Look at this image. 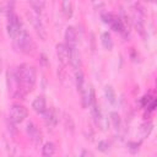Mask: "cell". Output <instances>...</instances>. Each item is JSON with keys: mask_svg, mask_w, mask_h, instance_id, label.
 Instances as JSON below:
<instances>
[{"mask_svg": "<svg viewBox=\"0 0 157 157\" xmlns=\"http://www.w3.org/2000/svg\"><path fill=\"white\" fill-rule=\"evenodd\" d=\"M21 91L25 93V92H28V91H32L34 83H36V78H37V75H36V70L33 66H29V65H21L16 72L13 74Z\"/></svg>", "mask_w": 157, "mask_h": 157, "instance_id": "obj_1", "label": "cell"}, {"mask_svg": "<svg viewBox=\"0 0 157 157\" xmlns=\"http://www.w3.org/2000/svg\"><path fill=\"white\" fill-rule=\"evenodd\" d=\"M13 39H15V45H16V48H17L21 53L28 54L29 52H32L34 44H33V40H32L31 36H29L25 29H21L20 33H18Z\"/></svg>", "mask_w": 157, "mask_h": 157, "instance_id": "obj_2", "label": "cell"}, {"mask_svg": "<svg viewBox=\"0 0 157 157\" xmlns=\"http://www.w3.org/2000/svg\"><path fill=\"white\" fill-rule=\"evenodd\" d=\"M26 16H27L28 21L32 23V26L34 27V29H36L37 34L39 36V38L44 40L45 37H47V34H45V31H44V27H43V23H42L39 16L36 12H33V11H27L26 12Z\"/></svg>", "mask_w": 157, "mask_h": 157, "instance_id": "obj_3", "label": "cell"}, {"mask_svg": "<svg viewBox=\"0 0 157 157\" xmlns=\"http://www.w3.org/2000/svg\"><path fill=\"white\" fill-rule=\"evenodd\" d=\"M20 28H21V23H20L17 15L15 12L10 11L9 16H7V33H9V36L13 39L20 33V31H21Z\"/></svg>", "mask_w": 157, "mask_h": 157, "instance_id": "obj_4", "label": "cell"}, {"mask_svg": "<svg viewBox=\"0 0 157 157\" xmlns=\"http://www.w3.org/2000/svg\"><path fill=\"white\" fill-rule=\"evenodd\" d=\"M27 109L21 104H13L10 108V120L13 124H18L27 118Z\"/></svg>", "mask_w": 157, "mask_h": 157, "instance_id": "obj_5", "label": "cell"}, {"mask_svg": "<svg viewBox=\"0 0 157 157\" xmlns=\"http://www.w3.org/2000/svg\"><path fill=\"white\" fill-rule=\"evenodd\" d=\"M69 47V63L74 69H78L81 65L80 53L77 49V45H67Z\"/></svg>", "mask_w": 157, "mask_h": 157, "instance_id": "obj_6", "label": "cell"}, {"mask_svg": "<svg viewBox=\"0 0 157 157\" xmlns=\"http://www.w3.org/2000/svg\"><path fill=\"white\" fill-rule=\"evenodd\" d=\"M56 54H58L59 61L63 65H66L69 63V47L65 43H59L56 45Z\"/></svg>", "mask_w": 157, "mask_h": 157, "instance_id": "obj_7", "label": "cell"}, {"mask_svg": "<svg viewBox=\"0 0 157 157\" xmlns=\"http://www.w3.org/2000/svg\"><path fill=\"white\" fill-rule=\"evenodd\" d=\"M43 114H44V120H45L48 126L54 128L58 124L59 118H58V113H56V110L54 108H50L49 110H45Z\"/></svg>", "mask_w": 157, "mask_h": 157, "instance_id": "obj_8", "label": "cell"}, {"mask_svg": "<svg viewBox=\"0 0 157 157\" xmlns=\"http://www.w3.org/2000/svg\"><path fill=\"white\" fill-rule=\"evenodd\" d=\"M32 108L34 109V112H37L38 114H43L47 110V103H45V98L43 96H38L33 103H32Z\"/></svg>", "mask_w": 157, "mask_h": 157, "instance_id": "obj_9", "label": "cell"}, {"mask_svg": "<svg viewBox=\"0 0 157 157\" xmlns=\"http://www.w3.org/2000/svg\"><path fill=\"white\" fill-rule=\"evenodd\" d=\"M27 134L29 135V137H31V140L33 142H36V144L40 142V132H39V130L37 129V126L32 121H29L27 124Z\"/></svg>", "mask_w": 157, "mask_h": 157, "instance_id": "obj_10", "label": "cell"}, {"mask_svg": "<svg viewBox=\"0 0 157 157\" xmlns=\"http://www.w3.org/2000/svg\"><path fill=\"white\" fill-rule=\"evenodd\" d=\"M65 39H66V45H76L77 42V33L76 29L71 26H69L65 31Z\"/></svg>", "mask_w": 157, "mask_h": 157, "instance_id": "obj_11", "label": "cell"}, {"mask_svg": "<svg viewBox=\"0 0 157 157\" xmlns=\"http://www.w3.org/2000/svg\"><path fill=\"white\" fill-rule=\"evenodd\" d=\"M101 42H102V45L104 47V49L112 50V48H113V40H112V37H110V34H109L108 32L102 33V36H101Z\"/></svg>", "mask_w": 157, "mask_h": 157, "instance_id": "obj_12", "label": "cell"}, {"mask_svg": "<svg viewBox=\"0 0 157 157\" xmlns=\"http://www.w3.org/2000/svg\"><path fill=\"white\" fill-rule=\"evenodd\" d=\"M104 94H105V98L109 103H112V104L115 103V92H114L112 86H105L104 87Z\"/></svg>", "mask_w": 157, "mask_h": 157, "instance_id": "obj_13", "label": "cell"}, {"mask_svg": "<svg viewBox=\"0 0 157 157\" xmlns=\"http://www.w3.org/2000/svg\"><path fill=\"white\" fill-rule=\"evenodd\" d=\"M61 9H63V12L65 13L66 17H71L72 16V4H71L70 0H63Z\"/></svg>", "mask_w": 157, "mask_h": 157, "instance_id": "obj_14", "label": "cell"}, {"mask_svg": "<svg viewBox=\"0 0 157 157\" xmlns=\"http://www.w3.org/2000/svg\"><path fill=\"white\" fill-rule=\"evenodd\" d=\"M54 153H55V146H54V144H52V142L44 144V146L42 148V155L43 156H53Z\"/></svg>", "mask_w": 157, "mask_h": 157, "instance_id": "obj_15", "label": "cell"}, {"mask_svg": "<svg viewBox=\"0 0 157 157\" xmlns=\"http://www.w3.org/2000/svg\"><path fill=\"white\" fill-rule=\"evenodd\" d=\"M75 77H76V86H77V90L81 91L83 88V83H85V80H83V75L80 70H76V74H75Z\"/></svg>", "mask_w": 157, "mask_h": 157, "instance_id": "obj_16", "label": "cell"}, {"mask_svg": "<svg viewBox=\"0 0 157 157\" xmlns=\"http://www.w3.org/2000/svg\"><path fill=\"white\" fill-rule=\"evenodd\" d=\"M110 120H112L114 128L115 129H119V126H120V117H119V114L115 113V112L110 113Z\"/></svg>", "mask_w": 157, "mask_h": 157, "instance_id": "obj_17", "label": "cell"}, {"mask_svg": "<svg viewBox=\"0 0 157 157\" xmlns=\"http://www.w3.org/2000/svg\"><path fill=\"white\" fill-rule=\"evenodd\" d=\"M97 147H98V150L99 151H107L108 150V144L105 142V141H99L98 142V145H97Z\"/></svg>", "mask_w": 157, "mask_h": 157, "instance_id": "obj_18", "label": "cell"}, {"mask_svg": "<svg viewBox=\"0 0 157 157\" xmlns=\"http://www.w3.org/2000/svg\"><path fill=\"white\" fill-rule=\"evenodd\" d=\"M86 155L92 156V153H91V152H88V151H83V152H82V156H86Z\"/></svg>", "mask_w": 157, "mask_h": 157, "instance_id": "obj_19", "label": "cell"}, {"mask_svg": "<svg viewBox=\"0 0 157 157\" xmlns=\"http://www.w3.org/2000/svg\"><path fill=\"white\" fill-rule=\"evenodd\" d=\"M91 1H92V2L94 4V6H96V7H97V2H99V4H102V2H101V0H91Z\"/></svg>", "mask_w": 157, "mask_h": 157, "instance_id": "obj_20", "label": "cell"}, {"mask_svg": "<svg viewBox=\"0 0 157 157\" xmlns=\"http://www.w3.org/2000/svg\"><path fill=\"white\" fill-rule=\"evenodd\" d=\"M9 1H10V2H15V0H9Z\"/></svg>", "mask_w": 157, "mask_h": 157, "instance_id": "obj_21", "label": "cell"}]
</instances>
